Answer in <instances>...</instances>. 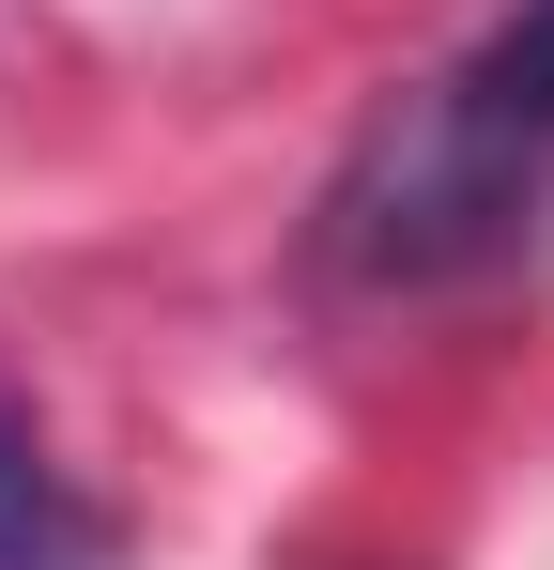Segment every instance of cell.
Returning a JSON list of instances; mask_svg holds the SVG:
<instances>
[{"label":"cell","mask_w":554,"mask_h":570,"mask_svg":"<svg viewBox=\"0 0 554 570\" xmlns=\"http://www.w3.org/2000/svg\"><path fill=\"white\" fill-rule=\"evenodd\" d=\"M554 216V0H508L462 62L355 124V155L308 200L324 293H477Z\"/></svg>","instance_id":"6da1fadb"},{"label":"cell","mask_w":554,"mask_h":570,"mask_svg":"<svg viewBox=\"0 0 554 570\" xmlns=\"http://www.w3.org/2000/svg\"><path fill=\"white\" fill-rule=\"evenodd\" d=\"M0 570H123V524L62 478L47 416H31L16 385H0Z\"/></svg>","instance_id":"7a4b0ae2"}]
</instances>
